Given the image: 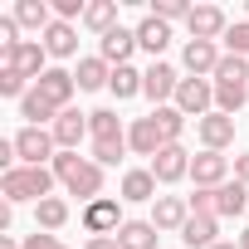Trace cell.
<instances>
[{
	"label": "cell",
	"instance_id": "6da1fadb",
	"mask_svg": "<svg viewBox=\"0 0 249 249\" xmlns=\"http://www.w3.org/2000/svg\"><path fill=\"white\" fill-rule=\"evenodd\" d=\"M49 166H54V176L69 186V196H83L88 205L103 196V166H98L93 157H78V152H59Z\"/></svg>",
	"mask_w": 249,
	"mask_h": 249
},
{
	"label": "cell",
	"instance_id": "7a4b0ae2",
	"mask_svg": "<svg viewBox=\"0 0 249 249\" xmlns=\"http://www.w3.org/2000/svg\"><path fill=\"white\" fill-rule=\"evenodd\" d=\"M54 166H15V171H5L0 176V196H5V205H20V200H49V191H54Z\"/></svg>",
	"mask_w": 249,
	"mask_h": 249
},
{
	"label": "cell",
	"instance_id": "3957f363",
	"mask_svg": "<svg viewBox=\"0 0 249 249\" xmlns=\"http://www.w3.org/2000/svg\"><path fill=\"white\" fill-rule=\"evenodd\" d=\"M15 152H20V166H44L59 157V142L49 127H20L15 132Z\"/></svg>",
	"mask_w": 249,
	"mask_h": 249
},
{
	"label": "cell",
	"instance_id": "277c9868",
	"mask_svg": "<svg viewBox=\"0 0 249 249\" xmlns=\"http://www.w3.org/2000/svg\"><path fill=\"white\" fill-rule=\"evenodd\" d=\"M176 107L186 112V117H210L215 112V83L210 78H181V88H176Z\"/></svg>",
	"mask_w": 249,
	"mask_h": 249
},
{
	"label": "cell",
	"instance_id": "5b68a950",
	"mask_svg": "<svg viewBox=\"0 0 249 249\" xmlns=\"http://www.w3.org/2000/svg\"><path fill=\"white\" fill-rule=\"evenodd\" d=\"M122 225V200H112V196H98L93 205H83V230L88 234H117Z\"/></svg>",
	"mask_w": 249,
	"mask_h": 249
},
{
	"label": "cell",
	"instance_id": "8992f818",
	"mask_svg": "<svg viewBox=\"0 0 249 249\" xmlns=\"http://www.w3.org/2000/svg\"><path fill=\"white\" fill-rule=\"evenodd\" d=\"M176 88H181V73H176L171 64L152 59V69L142 73V93H147L157 107H166V103H176Z\"/></svg>",
	"mask_w": 249,
	"mask_h": 249
},
{
	"label": "cell",
	"instance_id": "52a82bcc",
	"mask_svg": "<svg viewBox=\"0 0 249 249\" xmlns=\"http://www.w3.org/2000/svg\"><path fill=\"white\" fill-rule=\"evenodd\" d=\"M44 59H49V49H44L39 39H25L15 54L0 59V69H15V73H25V78H35V83H39V78L49 73V64H44Z\"/></svg>",
	"mask_w": 249,
	"mask_h": 249
},
{
	"label": "cell",
	"instance_id": "ba28073f",
	"mask_svg": "<svg viewBox=\"0 0 249 249\" xmlns=\"http://www.w3.org/2000/svg\"><path fill=\"white\" fill-rule=\"evenodd\" d=\"M220 44H210V39H186V49H181V64H186V73L191 78H215V69H220Z\"/></svg>",
	"mask_w": 249,
	"mask_h": 249
},
{
	"label": "cell",
	"instance_id": "9c48e42d",
	"mask_svg": "<svg viewBox=\"0 0 249 249\" xmlns=\"http://www.w3.org/2000/svg\"><path fill=\"white\" fill-rule=\"evenodd\" d=\"M152 176H157L161 186H176V181H186V176H191V152H186L181 142L161 147V152L152 157Z\"/></svg>",
	"mask_w": 249,
	"mask_h": 249
},
{
	"label": "cell",
	"instance_id": "30bf717a",
	"mask_svg": "<svg viewBox=\"0 0 249 249\" xmlns=\"http://www.w3.org/2000/svg\"><path fill=\"white\" fill-rule=\"evenodd\" d=\"M191 181H196L200 191L225 186V181H230V157H225V152H200V157H191Z\"/></svg>",
	"mask_w": 249,
	"mask_h": 249
},
{
	"label": "cell",
	"instance_id": "8fae6325",
	"mask_svg": "<svg viewBox=\"0 0 249 249\" xmlns=\"http://www.w3.org/2000/svg\"><path fill=\"white\" fill-rule=\"evenodd\" d=\"M191 220V196H157L152 200V225L166 234V230H186Z\"/></svg>",
	"mask_w": 249,
	"mask_h": 249
},
{
	"label": "cell",
	"instance_id": "7c38bea8",
	"mask_svg": "<svg viewBox=\"0 0 249 249\" xmlns=\"http://www.w3.org/2000/svg\"><path fill=\"white\" fill-rule=\"evenodd\" d=\"M54 142H59V152H78V142L83 137H93L88 132V112H78V107H64L59 112V122H54Z\"/></svg>",
	"mask_w": 249,
	"mask_h": 249
},
{
	"label": "cell",
	"instance_id": "4fadbf2b",
	"mask_svg": "<svg viewBox=\"0 0 249 249\" xmlns=\"http://www.w3.org/2000/svg\"><path fill=\"white\" fill-rule=\"evenodd\" d=\"M127 147H132L137 157H157V152L171 147V142H166V132H161V122H157V117H137L132 127H127Z\"/></svg>",
	"mask_w": 249,
	"mask_h": 249
},
{
	"label": "cell",
	"instance_id": "5bb4252c",
	"mask_svg": "<svg viewBox=\"0 0 249 249\" xmlns=\"http://www.w3.org/2000/svg\"><path fill=\"white\" fill-rule=\"evenodd\" d=\"M186 30H191V39H225V30H230V20H225V10L220 5H196L191 10V20H186Z\"/></svg>",
	"mask_w": 249,
	"mask_h": 249
},
{
	"label": "cell",
	"instance_id": "9a60e30c",
	"mask_svg": "<svg viewBox=\"0 0 249 249\" xmlns=\"http://www.w3.org/2000/svg\"><path fill=\"white\" fill-rule=\"evenodd\" d=\"M234 127H239V117H225V112H210V117L196 122V132H200L205 152H225V147L234 142Z\"/></svg>",
	"mask_w": 249,
	"mask_h": 249
},
{
	"label": "cell",
	"instance_id": "2e32d148",
	"mask_svg": "<svg viewBox=\"0 0 249 249\" xmlns=\"http://www.w3.org/2000/svg\"><path fill=\"white\" fill-rule=\"evenodd\" d=\"M132 49H137V30H122V25H117L112 35H103V39H98V59H103V64H112V69H117V64H127V59H132Z\"/></svg>",
	"mask_w": 249,
	"mask_h": 249
},
{
	"label": "cell",
	"instance_id": "e0dca14e",
	"mask_svg": "<svg viewBox=\"0 0 249 249\" xmlns=\"http://www.w3.org/2000/svg\"><path fill=\"white\" fill-rule=\"evenodd\" d=\"M39 44L49 49V59H73V54H78V30H73L69 20H54Z\"/></svg>",
	"mask_w": 249,
	"mask_h": 249
},
{
	"label": "cell",
	"instance_id": "ac0fdd59",
	"mask_svg": "<svg viewBox=\"0 0 249 249\" xmlns=\"http://www.w3.org/2000/svg\"><path fill=\"white\" fill-rule=\"evenodd\" d=\"M35 88H39V93H44V98H49L59 112H64V107H69V98L78 93V83H73V73H69V69H49V73H44Z\"/></svg>",
	"mask_w": 249,
	"mask_h": 249
},
{
	"label": "cell",
	"instance_id": "d6986e66",
	"mask_svg": "<svg viewBox=\"0 0 249 249\" xmlns=\"http://www.w3.org/2000/svg\"><path fill=\"white\" fill-rule=\"evenodd\" d=\"M10 15H15V25H20V30H35L39 39H44V30L54 25V5H44V0H20Z\"/></svg>",
	"mask_w": 249,
	"mask_h": 249
},
{
	"label": "cell",
	"instance_id": "ffe728a7",
	"mask_svg": "<svg viewBox=\"0 0 249 249\" xmlns=\"http://www.w3.org/2000/svg\"><path fill=\"white\" fill-rule=\"evenodd\" d=\"M20 117H25V127H44V122L54 127V122H59V107H54L39 88H30V93L20 98Z\"/></svg>",
	"mask_w": 249,
	"mask_h": 249
},
{
	"label": "cell",
	"instance_id": "44dd1931",
	"mask_svg": "<svg viewBox=\"0 0 249 249\" xmlns=\"http://www.w3.org/2000/svg\"><path fill=\"white\" fill-rule=\"evenodd\" d=\"M215 234H220L215 215H191L186 230H181V244H186V249H215V244H220Z\"/></svg>",
	"mask_w": 249,
	"mask_h": 249
},
{
	"label": "cell",
	"instance_id": "7402d4cb",
	"mask_svg": "<svg viewBox=\"0 0 249 249\" xmlns=\"http://www.w3.org/2000/svg\"><path fill=\"white\" fill-rule=\"evenodd\" d=\"M157 176L152 166H132V171H122V200H157Z\"/></svg>",
	"mask_w": 249,
	"mask_h": 249
},
{
	"label": "cell",
	"instance_id": "603a6c76",
	"mask_svg": "<svg viewBox=\"0 0 249 249\" xmlns=\"http://www.w3.org/2000/svg\"><path fill=\"white\" fill-rule=\"evenodd\" d=\"M171 44V25L166 20H157V15H147L142 25H137V49H147L152 59H161V49Z\"/></svg>",
	"mask_w": 249,
	"mask_h": 249
},
{
	"label": "cell",
	"instance_id": "cb8c5ba5",
	"mask_svg": "<svg viewBox=\"0 0 249 249\" xmlns=\"http://www.w3.org/2000/svg\"><path fill=\"white\" fill-rule=\"evenodd\" d=\"M244 210H249V186H244V181L215 186V220H220V215H244Z\"/></svg>",
	"mask_w": 249,
	"mask_h": 249
},
{
	"label": "cell",
	"instance_id": "d4e9b609",
	"mask_svg": "<svg viewBox=\"0 0 249 249\" xmlns=\"http://www.w3.org/2000/svg\"><path fill=\"white\" fill-rule=\"evenodd\" d=\"M157 239H161V230L152 220H127V225L117 230V244L122 249H157Z\"/></svg>",
	"mask_w": 249,
	"mask_h": 249
},
{
	"label": "cell",
	"instance_id": "484cf974",
	"mask_svg": "<svg viewBox=\"0 0 249 249\" xmlns=\"http://www.w3.org/2000/svg\"><path fill=\"white\" fill-rule=\"evenodd\" d=\"M107 78H112V64H103L98 54H93V59H78V69H73V83H78V93L107 88Z\"/></svg>",
	"mask_w": 249,
	"mask_h": 249
},
{
	"label": "cell",
	"instance_id": "4316f807",
	"mask_svg": "<svg viewBox=\"0 0 249 249\" xmlns=\"http://www.w3.org/2000/svg\"><path fill=\"white\" fill-rule=\"evenodd\" d=\"M88 132H93V142H122V137H127V132H122V117L112 107L88 112Z\"/></svg>",
	"mask_w": 249,
	"mask_h": 249
},
{
	"label": "cell",
	"instance_id": "83f0119b",
	"mask_svg": "<svg viewBox=\"0 0 249 249\" xmlns=\"http://www.w3.org/2000/svg\"><path fill=\"white\" fill-rule=\"evenodd\" d=\"M69 225V200H59V196H49V200H39L35 205V230H64Z\"/></svg>",
	"mask_w": 249,
	"mask_h": 249
},
{
	"label": "cell",
	"instance_id": "f1b7e54d",
	"mask_svg": "<svg viewBox=\"0 0 249 249\" xmlns=\"http://www.w3.org/2000/svg\"><path fill=\"white\" fill-rule=\"evenodd\" d=\"M83 25L98 30V35H112L117 30V0H93V5L83 10Z\"/></svg>",
	"mask_w": 249,
	"mask_h": 249
},
{
	"label": "cell",
	"instance_id": "f546056e",
	"mask_svg": "<svg viewBox=\"0 0 249 249\" xmlns=\"http://www.w3.org/2000/svg\"><path fill=\"white\" fill-rule=\"evenodd\" d=\"M107 88L117 93V103H122V98H137V93H142V73H137L132 64H117L112 78H107Z\"/></svg>",
	"mask_w": 249,
	"mask_h": 249
},
{
	"label": "cell",
	"instance_id": "4dcf8cb0",
	"mask_svg": "<svg viewBox=\"0 0 249 249\" xmlns=\"http://www.w3.org/2000/svg\"><path fill=\"white\" fill-rule=\"evenodd\" d=\"M152 117L161 122V132H166V142H181V132H186V112H181L176 103H166V107H157Z\"/></svg>",
	"mask_w": 249,
	"mask_h": 249
},
{
	"label": "cell",
	"instance_id": "1f68e13d",
	"mask_svg": "<svg viewBox=\"0 0 249 249\" xmlns=\"http://www.w3.org/2000/svg\"><path fill=\"white\" fill-rule=\"evenodd\" d=\"M220 44H225L230 54H239V59H249V20H239V25H230Z\"/></svg>",
	"mask_w": 249,
	"mask_h": 249
},
{
	"label": "cell",
	"instance_id": "d6a6232c",
	"mask_svg": "<svg viewBox=\"0 0 249 249\" xmlns=\"http://www.w3.org/2000/svg\"><path fill=\"white\" fill-rule=\"evenodd\" d=\"M122 157H127V137L122 142H93V161L98 166H117Z\"/></svg>",
	"mask_w": 249,
	"mask_h": 249
},
{
	"label": "cell",
	"instance_id": "836d02e7",
	"mask_svg": "<svg viewBox=\"0 0 249 249\" xmlns=\"http://www.w3.org/2000/svg\"><path fill=\"white\" fill-rule=\"evenodd\" d=\"M191 10H196V5H186V0H157V5H152V15L166 20V25H171V20H191Z\"/></svg>",
	"mask_w": 249,
	"mask_h": 249
},
{
	"label": "cell",
	"instance_id": "e575fe53",
	"mask_svg": "<svg viewBox=\"0 0 249 249\" xmlns=\"http://www.w3.org/2000/svg\"><path fill=\"white\" fill-rule=\"evenodd\" d=\"M30 88H25V73H15V69H0V98H25Z\"/></svg>",
	"mask_w": 249,
	"mask_h": 249
},
{
	"label": "cell",
	"instance_id": "d590c367",
	"mask_svg": "<svg viewBox=\"0 0 249 249\" xmlns=\"http://www.w3.org/2000/svg\"><path fill=\"white\" fill-rule=\"evenodd\" d=\"M20 249H59V239L49 234V230H35V234H25V244Z\"/></svg>",
	"mask_w": 249,
	"mask_h": 249
},
{
	"label": "cell",
	"instance_id": "8d00e7d4",
	"mask_svg": "<svg viewBox=\"0 0 249 249\" xmlns=\"http://www.w3.org/2000/svg\"><path fill=\"white\" fill-rule=\"evenodd\" d=\"M83 249H122V244H117V234H93Z\"/></svg>",
	"mask_w": 249,
	"mask_h": 249
},
{
	"label": "cell",
	"instance_id": "74e56055",
	"mask_svg": "<svg viewBox=\"0 0 249 249\" xmlns=\"http://www.w3.org/2000/svg\"><path fill=\"white\" fill-rule=\"evenodd\" d=\"M234 181H244V186H249V152H239V157H234Z\"/></svg>",
	"mask_w": 249,
	"mask_h": 249
},
{
	"label": "cell",
	"instance_id": "f35d334b",
	"mask_svg": "<svg viewBox=\"0 0 249 249\" xmlns=\"http://www.w3.org/2000/svg\"><path fill=\"white\" fill-rule=\"evenodd\" d=\"M234 244H239V249H249V230H244V234H239V239H234Z\"/></svg>",
	"mask_w": 249,
	"mask_h": 249
},
{
	"label": "cell",
	"instance_id": "ab89813d",
	"mask_svg": "<svg viewBox=\"0 0 249 249\" xmlns=\"http://www.w3.org/2000/svg\"><path fill=\"white\" fill-rule=\"evenodd\" d=\"M215 249H239V244H230V239H220V244H215Z\"/></svg>",
	"mask_w": 249,
	"mask_h": 249
}]
</instances>
